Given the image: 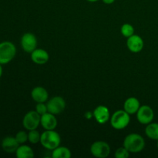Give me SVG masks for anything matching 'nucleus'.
<instances>
[{
	"mask_svg": "<svg viewBox=\"0 0 158 158\" xmlns=\"http://www.w3.org/2000/svg\"><path fill=\"white\" fill-rule=\"evenodd\" d=\"M154 118V113L152 108L148 105L140 106L137 112V119L141 124L148 125L153 121Z\"/></svg>",
	"mask_w": 158,
	"mask_h": 158,
	"instance_id": "8",
	"label": "nucleus"
},
{
	"mask_svg": "<svg viewBox=\"0 0 158 158\" xmlns=\"http://www.w3.org/2000/svg\"><path fill=\"white\" fill-rule=\"evenodd\" d=\"M31 59L35 64L43 65L47 63L49 60V55L45 49H35L31 52Z\"/></svg>",
	"mask_w": 158,
	"mask_h": 158,
	"instance_id": "12",
	"label": "nucleus"
},
{
	"mask_svg": "<svg viewBox=\"0 0 158 158\" xmlns=\"http://www.w3.org/2000/svg\"><path fill=\"white\" fill-rule=\"evenodd\" d=\"M48 108V112L56 115L63 112L66 108V101L61 97H53L49 99L46 103Z\"/></svg>",
	"mask_w": 158,
	"mask_h": 158,
	"instance_id": "7",
	"label": "nucleus"
},
{
	"mask_svg": "<svg viewBox=\"0 0 158 158\" xmlns=\"http://www.w3.org/2000/svg\"><path fill=\"white\" fill-rule=\"evenodd\" d=\"M143 40L140 35H135L134 34L133 35L130 36L127 38V46L128 49L132 52H140L143 48Z\"/></svg>",
	"mask_w": 158,
	"mask_h": 158,
	"instance_id": "11",
	"label": "nucleus"
},
{
	"mask_svg": "<svg viewBox=\"0 0 158 158\" xmlns=\"http://www.w3.org/2000/svg\"><path fill=\"white\" fill-rule=\"evenodd\" d=\"M15 155L18 158H32L34 157V152L30 147L23 143L19 146L15 151Z\"/></svg>",
	"mask_w": 158,
	"mask_h": 158,
	"instance_id": "17",
	"label": "nucleus"
},
{
	"mask_svg": "<svg viewBox=\"0 0 158 158\" xmlns=\"http://www.w3.org/2000/svg\"><path fill=\"white\" fill-rule=\"evenodd\" d=\"M21 46L23 50L31 53L37 47V39L33 33L26 32L21 38Z\"/></svg>",
	"mask_w": 158,
	"mask_h": 158,
	"instance_id": "9",
	"label": "nucleus"
},
{
	"mask_svg": "<svg viewBox=\"0 0 158 158\" xmlns=\"http://www.w3.org/2000/svg\"><path fill=\"white\" fill-rule=\"evenodd\" d=\"M157 148H158V140H157Z\"/></svg>",
	"mask_w": 158,
	"mask_h": 158,
	"instance_id": "29",
	"label": "nucleus"
},
{
	"mask_svg": "<svg viewBox=\"0 0 158 158\" xmlns=\"http://www.w3.org/2000/svg\"><path fill=\"white\" fill-rule=\"evenodd\" d=\"M16 54V47L9 41L0 43V64L4 65L10 63Z\"/></svg>",
	"mask_w": 158,
	"mask_h": 158,
	"instance_id": "3",
	"label": "nucleus"
},
{
	"mask_svg": "<svg viewBox=\"0 0 158 158\" xmlns=\"http://www.w3.org/2000/svg\"><path fill=\"white\" fill-rule=\"evenodd\" d=\"M52 158H70L71 157V151L66 147H61L60 145L52 150Z\"/></svg>",
	"mask_w": 158,
	"mask_h": 158,
	"instance_id": "18",
	"label": "nucleus"
},
{
	"mask_svg": "<svg viewBox=\"0 0 158 158\" xmlns=\"http://www.w3.org/2000/svg\"><path fill=\"white\" fill-rule=\"evenodd\" d=\"M86 1L89 2H96L99 1V0H86Z\"/></svg>",
	"mask_w": 158,
	"mask_h": 158,
	"instance_id": "28",
	"label": "nucleus"
},
{
	"mask_svg": "<svg viewBox=\"0 0 158 158\" xmlns=\"http://www.w3.org/2000/svg\"><path fill=\"white\" fill-rule=\"evenodd\" d=\"M40 143L43 148L52 151L60 145L61 137L54 130H46L41 134Z\"/></svg>",
	"mask_w": 158,
	"mask_h": 158,
	"instance_id": "2",
	"label": "nucleus"
},
{
	"mask_svg": "<svg viewBox=\"0 0 158 158\" xmlns=\"http://www.w3.org/2000/svg\"><path fill=\"white\" fill-rule=\"evenodd\" d=\"M2 75V64H0V78H1Z\"/></svg>",
	"mask_w": 158,
	"mask_h": 158,
	"instance_id": "27",
	"label": "nucleus"
},
{
	"mask_svg": "<svg viewBox=\"0 0 158 158\" xmlns=\"http://www.w3.org/2000/svg\"><path fill=\"white\" fill-rule=\"evenodd\" d=\"M19 146V143H18L15 137H6L2 141V148L5 152L9 154L15 153Z\"/></svg>",
	"mask_w": 158,
	"mask_h": 158,
	"instance_id": "15",
	"label": "nucleus"
},
{
	"mask_svg": "<svg viewBox=\"0 0 158 158\" xmlns=\"http://www.w3.org/2000/svg\"><path fill=\"white\" fill-rule=\"evenodd\" d=\"M140 106V101L136 97H129L124 102L123 109L127 113H128L131 115V114H137Z\"/></svg>",
	"mask_w": 158,
	"mask_h": 158,
	"instance_id": "16",
	"label": "nucleus"
},
{
	"mask_svg": "<svg viewBox=\"0 0 158 158\" xmlns=\"http://www.w3.org/2000/svg\"><path fill=\"white\" fill-rule=\"evenodd\" d=\"M35 111H36L39 114H40V115H43V114L47 113L48 108L46 103H37V104L35 105Z\"/></svg>",
	"mask_w": 158,
	"mask_h": 158,
	"instance_id": "24",
	"label": "nucleus"
},
{
	"mask_svg": "<svg viewBox=\"0 0 158 158\" xmlns=\"http://www.w3.org/2000/svg\"><path fill=\"white\" fill-rule=\"evenodd\" d=\"M93 114H94V117L96 121L100 124L106 123L110 119V114L109 109L106 106H103V105H100V106L96 107Z\"/></svg>",
	"mask_w": 158,
	"mask_h": 158,
	"instance_id": "10",
	"label": "nucleus"
},
{
	"mask_svg": "<svg viewBox=\"0 0 158 158\" xmlns=\"http://www.w3.org/2000/svg\"><path fill=\"white\" fill-rule=\"evenodd\" d=\"M40 138H41V134L39 131H36V129L29 131V132L28 133V140L31 143L35 144V143H39L40 142Z\"/></svg>",
	"mask_w": 158,
	"mask_h": 158,
	"instance_id": "21",
	"label": "nucleus"
},
{
	"mask_svg": "<svg viewBox=\"0 0 158 158\" xmlns=\"http://www.w3.org/2000/svg\"><path fill=\"white\" fill-rule=\"evenodd\" d=\"M40 124L45 130H55L57 126V120L54 114L47 112L41 115Z\"/></svg>",
	"mask_w": 158,
	"mask_h": 158,
	"instance_id": "13",
	"label": "nucleus"
},
{
	"mask_svg": "<svg viewBox=\"0 0 158 158\" xmlns=\"http://www.w3.org/2000/svg\"><path fill=\"white\" fill-rule=\"evenodd\" d=\"M131 121V117L128 113L123 110H120L113 114L110 117V123L115 130H123L128 126Z\"/></svg>",
	"mask_w": 158,
	"mask_h": 158,
	"instance_id": "4",
	"label": "nucleus"
},
{
	"mask_svg": "<svg viewBox=\"0 0 158 158\" xmlns=\"http://www.w3.org/2000/svg\"><path fill=\"white\" fill-rule=\"evenodd\" d=\"M93 116H94V114H93L92 112H89V111H88V112H86V114H85V117H86V119L92 118Z\"/></svg>",
	"mask_w": 158,
	"mask_h": 158,
	"instance_id": "25",
	"label": "nucleus"
},
{
	"mask_svg": "<svg viewBox=\"0 0 158 158\" xmlns=\"http://www.w3.org/2000/svg\"><path fill=\"white\" fill-rule=\"evenodd\" d=\"M31 97L36 103H46L49 99V94L43 86H36L32 89Z\"/></svg>",
	"mask_w": 158,
	"mask_h": 158,
	"instance_id": "14",
	"label": "nucleus"
},
{
	"mask_svg": "<svg viewBox=\"0 0 158 158\" xmlns=\"http://www.w3.org/2000/svg\"><path fill=\"white\" fill-rule=\"evenodd\" d=\"M102 1H103L105 4L110 5V4H113V3L115 2V0H102Z\"/></svg>",
	"mask_w": 158,
	"mask_h": 158,
	"instance_id": "26",
	"label": "nucleus"
},
{
	"mask_svg": "<svg viewBox=\"0 0 158 158\" xmlns=\"http://www.w3.org/2000/svg\"><path fill=\"white\" fill-rule=\"evenodd\" d=\"M145 134L151 140H158V123H152L148 124L145 128Z\"/></svg>",
	"mask_w": 158,
	"mask_h": 158,
	"instance_id": "19",
	"label": "nucleus"
},
{
	"mask_svg": "<svg viewBox=\"0 0 158 158\" xmlns=\"http://www.w3.org/2000/svg\"><path fill=\"white\" fill-rule=\"evenodd\" d=\"M130 156V152L124 148H119L114 153V157L116 158H127Z\"/></svg>",
	"mask_w": 158,
	"mask_h": 158,
	"instance_id": "22",
	"label": "nucleus"
},
{
	"mask_svg": "<svg viewBox=\"0 0 158 158\" xmlns=\"http://www.w3.org/2000/svg\"><path fill=\"white\" fill-rule=\"evenodd\" d=\"M110 146L106 142L98 140L91 145L90 152L97 158H106L110 154Z\"/></svg>",
	"mask_w": 158,
	"mask_h": 158,
	"instance_id": "5",
	"label": "nucleus"
},
{
	"mask_svg": "<svg viewBox=\"0 0 158 158\" xmlns=\"http://www.w3.org/2000/svg\"><path fill=\"white\" fill-rule=\"evenodd\" d=\"M41 115L35 110H31L24 116L23 120V125L28 131L37 129L40 124Z\"/></svg>",
	"mask_w": 158,
	"mask_h": 158,
	"instance_id": "6",
	"label": "nucleus"
},
{
	"mask_svg": "<svg viewBox=\"0 0 158 158\" xmlns=\"http://www.w3.org/2000/svg\"><path fill=\"white\" fill-rule=\"evenodd\" d=\"M15 137L19 144H23V143H25L28 140V133H26V131H19V132L15 134Z\"/></svg>",
	"mask_w": 158,
	"mask_h": 158,
	"instance_id": "23",
	"label": "nucleus"
},
{
	"mask_svg": "<svg viewBox=\"0 0 158 158\" xmlns=\"http://www.w3.org/2000/svg\"><path fill=\"white\" fill-rule=\"evenodd\" d=\"M120 32L123 36L126 38H129L130 36L134 34V28L132 25L129 24V23H125L120 28Z\"/></svg>",
	"mask_w": 158,
	"mask_h": 158,
	"instance_id": "20",
	"label": "nucleus"
},
{
	"mask_svg": "<svg viewBox=\"0 0 158 158\" xmlns=\"http://www.w3.org/2000/svg\"><path fill=\"white\" fill-rule=\"evenodd\" d=\"M123 147L132 154H137L143 150L145 140L141 135L135 133L130 134L123 140Z\"/></svg>",
	"mask_w": 158,
	"mask_h": 158,
	"instance_id": "1",
	"label": "nucleus"
}]
</instances>
